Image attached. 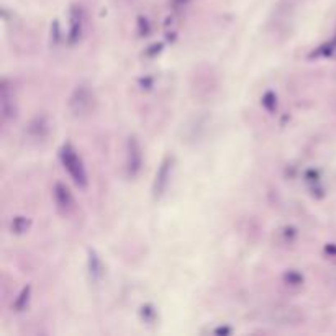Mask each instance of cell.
<instances>
[{"mask_svg":"<svg viewBox=\"0 0 336 336\" xmlns=\"http://www.w3.org/2000/svg\"><path fill=\"white\" fill-rule=\"evenodd\" d=\"M68 107H69V112L73 113V117L76 118L90 117L97 109V97H95L94 89H90L89 84H84V82L77 84L73 90V94L69 95Z\"/></svg>","mask_w":336,"mask_h":336,"instance_id":"obj_1","label":"cell"},{"mask_svg":"<svg viewBox=\"0 0 336 336\" xmlns=\"http://www.w3.org/2000/svg\"><path fill=\"white\" fill-rule=\"evenodd\" d=\"M59 159L62 162L64 169L68 171L71 179L74 181L77 187L85 189L87 187V173H85V167L82 164L81 156L77 154V151L73 148V145H62L59 149Z\"/></svg>","mask_w":336,"mask_h":336,"instance_id":"obj_2","label":"cell"},{"mask_svg":"<svg viewBox=\"0 0 336 336\" xmlns=\"http://www.w3.org/2000/svg\"><path fill=\"white\" fill-rule=\"evenodd\" d=\"M267 320L276 326L295 328L305 323V312L295 305H277L269 312Z\"/></svg>","mask_w":336,"mask_h":336,"instance_id":"obj_3","label":"cell"},{"mask_svg":"<svg viewBox=\"0 0 336 336\" xmlns=\"http://www.w3.org/2000/svg\"><path fill=\"white\" fill-rule=\"evenodd\" d=\"M143 167V149L140 141L130 137L126 141V174L130 177H137Z\"/></svg>","mask_w":336,"mask_h":336,"instance_id":"obj_4","label":"cell"},{"mask_svg":"<svg viewBox=\"0 0 336 336\" xmlns=\"http://www.w3.org/2000/svg\"><path fill=\"white\" fill-rule=\"evenodd\" d=\"M53 198L56 204V209H58L62 215H71L76 209L74 204V197L69 192V189L61 182H56L53 187Z\"/></svg>","mask_w":336,"mask_h":336,"instance_id":"obj_5","label":"cell"},{"mask_svg":"<svg viewBox=\"0 0 336 336\" xmlns=\"http://www.w3.org/2000/svg\"><path fill=\"white\" fill-rule=\"evenodd\" d=\"M171 171H173V158L171 156H166L162 159L159 169L156 171V177H154V184H153V192L154 197L159 198L164 195L167 185H169V179H171Z\"/></svg>","mask_w":336,"mask_h":336,"instance_id":"obj_6","label":"cell"},{"mask_svg":"<svg viewBox=\"0 0 336 336\" xmlns=\"http://www.w3.org/2000/svg\"><path fill=\"white\" fill-rule=\"evenodd\" d=\"M0 104H2V118L4 121L15 118L17 115V107H15V100H13V95L9 89V84L7 81H2V94H0Z\"/></svg>","mask_w":336,"mask_h":336,"instance_id":"obj_7","label":"cell"},{"mask_svg":"<svg viewBox=\"0 0 336 336\" xmlns=\"http://www.w3.org/2000/svg\"><path fill=\"white\" fill-rule=\"evenodd\" d=\"M82 31V15L79 9L71 10V28H69V43H76Z\"/></svg>","mask_w":336,"mask_h":336,"instance_id":"obj_8","label":"cell"},{"mask_svg":"<svg viewBox=\"0 0 336 336\" xmlns=\"http://www.w3.org/2000/svg\"><path fill=\"white\" fill-rule=\"evenodd\" d=\"M28 133H30L35 140L45 138L48 133V123L45 117H35L30 121V125H28Z\"/></svg>","mask_w":336,"mask_h":336,"instance_id":"obj_9","label":"cell"},{"mask_svg":"<svg viewBox=\"0 0 336 336\" xmlns=\"http://www.w3.org/2000/svg\"><path fill=\"white\" fill-rule=\"evenodd\" d=\"M89 271H90V276L94 277L95 281L102 276V262H100L97 253L92 251V249H89Z\"/></svg>","mask_w":336,"mask_h":336,"instance_id":"obj_10","label":"cell"},{"mask_svg":"<svg viewBox=\"0 0 336 336\" xmlns=\"http://www.w3.org/2000/svg\"><path fill=\"white\" fill-rule=\"evenodd\" d=\"M30 292H31L30 285H26V287L21 289V292L18 294V297L15 298V302H13V309H15L17 312H21V310L26 309L28 300H30Z\"/></svg>","mask_w":336,"mask_h":336,"instance_id":"obj_11","label":"cell"},{"mask_svg":"<svg viewBox=\"0 0 336 336\" xmlns=\"http://www.w3.org/2000/svg\"><path fill=\"white\" fill-rule=\"evenodd\" d=\"M28 226H30V221H28L26 218H23V217H17V218H13V221H12V230L15 233L26 231Z\"/></svg>","mask_w":336,"mask_h":336,"instance_id":"obj_12","label":"cell"},{"mask_svg":"<svg viewBox=\"0 0 336 336\" xmlns=\"http://www.w3.org/2000/svg\"><path fill=\"white\" fill-rule=\"evenodd\" d=\"M285 281L289 285H300L302 284V276L298 273H287L285 274Z\"/></svg>","mask_w":336,"mask_h":336,"instance_id":"obj_13","label":"cell"}]
</instances>
